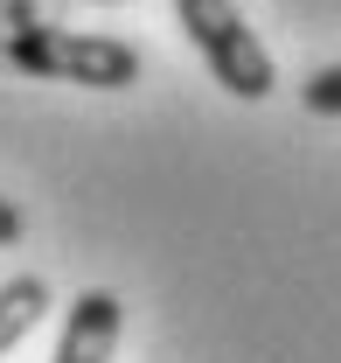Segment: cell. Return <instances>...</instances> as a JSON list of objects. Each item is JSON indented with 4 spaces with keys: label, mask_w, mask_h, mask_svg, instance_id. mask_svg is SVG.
Wrapping results in <instances>:
<instances>
[{
    "label": "cell",
    "mask_w": 341,
    "mask_h": 363,
    "mask_svg": "<svg viewBox=\"0 0 341 363\" xmlns=\"http://www.w3.org/2000/svg\"><path fill=\"white\" fill-rule=\"evenodd\" d=\"M42 315H49V279H42V272L7 279V286H0V357H7V350H14Z\"/></svg>",
    "instance_id": "4"
},
{
    "label": "cell",
    "mask_w": 341,
    "mask_h": 363,
    "mask_svg": "<svg viewBox=\"0 0 341 363\" xmlns=\"http://www.w3.org/2000/svg\"><path fill=\"white\" fill-rule=\"evenodd\" d=\"M119 335H126V308H119V294L91 286V294L70 301L63 335H56V357H49V363H112Z\"/></svg>",
    "instance_id": "3"
},
{
    "label": "cell",
    "mask_w": 341,
    "mask_h": 363,
    "mask_svg": "<svg viewBox=\"0 0 341 363\" xmlns=\"http://www.w3.org/2000/svg\"><path fill=\"white\" fill-rule=\"evenodd\" d=\"M174 21H181V35L202 49V63H209V77L230 98H272L279 91V63H272V49L251 35V21H244V7L237 0H174Z\"/></svg>",
    "instance_id": "2"
},
{
    "label": "cell",
    "mask_w": 341,
    "mask_h": 363,
    "mask_svg": "<svg viewBox=\"0 0 341 363\" xmlns=\"http://www.w3.org/2000/svg\"><path fill=\"white\" fill-rule=\"evenodd\" d=\"M21 230H28V217H21V203H7V196H0V245H14Z\"/></svg>",
    "instance_id": "6"
},
{
    "label": "cell",
    "mask_w": 341,
    "mask_h": 363,
    "mask_svg": "<svg viewBox=\"0 0 341 363\" xmlns=\"http://www.w3.org/2000/svg\"><path fill=\"white\" fill-rule=\"evenodd\" d=\"M299 105H306V112H320V119H341V63L313 70V77L299 84Z\"/></svg>",
    "instance_id": "5"
},
{
    "label": "cell",
    "mask_w": 341,
    "mask_h": 363,
    "mask_svg": "<svg viewBox=\"0 0 341 363\" xmlns=\"http://www.w3.org/2000/svg\"><path fill=\"white\" fill-rule=\"evenodd\" d=\"M7 56L28 70V77H49V84H84V91H126L139 84V49L119 43V35H77V28H49V21H28L7 35Z\"/></svg>",
    "instance_id": "1"
}]
</instances>
